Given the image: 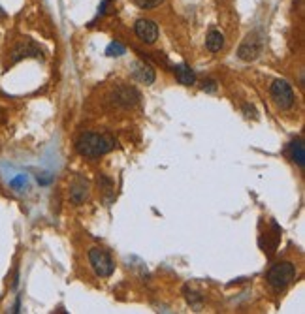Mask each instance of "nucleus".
<instances>
[{
    "label": "nucleus",
    "instance_id": "12",
    "mask_svg": "<svg viewBox=\"0 0 305 314\" xmlns=\"http://www.w3.org/2000/svg\"><path fill=\"white\" fill-rule=\"evenodd\" d=\"M23 56H40V51L36 46H32L31 42H25L21 46H17L14 49V60H19Z\"/></svg>",
    "mask_w": 305,
    "mask_h": 314
},
{
    "label": "nucleus",
    "instance_id": "13",
    "mask_svg": "<svg viewBox=\"0 0 305 314\" xmlns=\"http://www.w3.org/2000/svg\"><path fill=\"white\" fill-rule=\"evenodd\" d=\"M290 154H292V160H294L299 168H305V149H303L301 140H296V142L290 145Z\"/></svg>",
    "mask_w": 305,
    "mask_h": 314
},
{
    "label": "nucleus",
    "instance_id": "18",
    "mask_svg": "<svg viewBox=\"0 0 305 314\" xmlns=\"http://www.w3.org/2000/svg\"><path fill=\"white\" fill-rule=\"evenodd\" d=\"M0 17H4V12H0Z\"/></svg>",
    "mask_w": 305,
    "mask_h": 314
},
{
    "label": "nucleus",
    "instance_id": "9",
    "mask_svg": "<svg viewBox=\"0 0 305 314\" xmlns=\"http://www.w3.org/2000/svg\"><path fill=\"white\" fill-rule=\"evenodd\" d=\"M173 74H175V79L179 81L181 85H185V86L194 85L196 76H194V72H192V68L187 66V64H179V66H175V68H173Z\"/></svg>",
    "mask_w": 305,
    "mask_h": 314
},
{
    "label": "nucleus",
    "instance_id": "8",
    "mask_svg": "<svg viewBox=\"0 0 305 314\" xmlns=\"http://www.w3.org/2000/svg\"><path fill=\"white\" fill-rule=\"evenodd\" d=\"M134 78L141 81V83H145V85H151V83H155V70L149 66V64H143V62H138L134 66Z\"/></svg>",
    "mask_w": 305,
    "mask_h": 314
},
{
    "label": "nucleus",
    "instance_id": "11",
    "mask_svg": "<svg viewBox=\"0 0 305 314\" xmlns=\"http://www.w3.org/2000/svg\"><path fill=\"white\" fill-rule=\"evenodd\" d=\"M224 46V36L217 30H211L205 38V48L209 49L211 53H219L220 49Z\"/></svg>",
    "mask_w": 305,
    "mask_h": 314
},
{
    "label": "nucleus",
    "instance_id": "4",
    "mask_svg": "<svg viewBox=\"0 0 305 314\" xmlns=\"http://www.w3.org/2000/svg\"><path fill=\"white\" fill-rule=\"evenodd\" d=\"M271 98H273L275 106L282 111L290 110V108L294 106V100H296L292 86H290L286 81H282V79L273 81V85H271Z\"/></svg>",
    "mask_w": 305,
    "mask_h": 314
},
{
    "label": "nucleus",
    "instance_id": "2",
    "mask_svg": "<svg viewBox=\"0 0 305 314\" xmlns=\"http://www.w3.org/2000/svg\"><path fill=\"white\" fill-rule=\"evenodd\" d=\"M294 276H296V267H294V264H290V262H279V264H275V266L267 271L266 280L275 292H282L286 286L292 284Z\"/></svg>",
    "mask_w": 305,
    "mask_h": 314
},
{
    "label": "nucleus",
    "instance_id": "14",
    "mask_svg": "<svg viewBox=\"0 0 305 314\" xmlns=\"http://www.w3.org/2000/svg\"><path fill=\"white\" fill-rule=\"evenodd\" d=\"M106 55H108V56L125 55V48H123L121 44H117V42H113V44H110V46H108V49H106Z\"/></svg>",
    "mask_w": 305,
    "mask_h": 314
},
{
    "label": "nucleus",
    "instance_id": "3",
    "mask_svg": "<svg viewBox=\"0 0 305 314\" xmlns=\"http://www.w3.org/2000/svg\"><path fill=\"white\" fill-rule=\"evenodd\" d=\"M89 262L93 266L94 273L98 276H102V278H108L115 271V264L111 260L110 252L100 248V246H94V248L89 250Z\"/></svg>",
    "mask_w": 305,
    "mask_h": 314
},
{
    "label": "nucleus",
    "instance_id": "5",
    "mask_svg": "<svg viewBox=\"0 0 305 314\" xmlns=\"http://www.w3.org/2000/svg\"><path fill=\"white\" fill-rule=\"evenodd\" d=\"M262 48H264V44H262V36H260L258 32H252L249 34L245 42H243L239 49H237V56L245 60V62H252V60H256L260 55H262Z\"/></svg>",
    "mask_w": 305,
    "mask_h": 314
},
{
    "label": "nucleus",
    "instance_id": "16",
    "mask_svg": "<svg viewBox=\"0 0 305 314\" xmlns=\"http://www.w3.org/2000/svg\"><path fill=\"white\" fill-rule=\"evenodd\" d=\"M202 90H205V92H215V90H217V83H215V81H203Z\"/></svg>",
    "mask_w": 305,
    "mask_h": 314
},
{
    "label": "nucleus",
    "instance_id": "6",
    "mask_svg": "<svg viewBox=\"0 0 305 314\" xmlns=\"http://www.w3.org/2000/svg\"><path fill=\"white\" fill-rule=\"evenodd\" d=\"M134 30L138 34V38H140L141 42H145V44H155L158 38V26L157 23L151 21V19H138Z\"/></svg>",
    "mask_w": 305,
    "mask_h": 314
},
{
    "label": "nucleus",
    "instance_id": "1",
    "mask_svg": "<svg viewBox=\"0 0 305 314\" xmlns=\"http://www.w3.org/2000/svg\"><path fill=\"white\" fill-rule=\"evenodd\" d=\"M117 147L115 138H111L108 134H96V132H87L76 143V149L81 156L87 158H98L108 154L110 150Z\"/></svg>",
    "mask_w": 305,
    "mask_h": 314
},
{
    "label": "nucleus",
    "instance_id": "7",
    "mask_svg": "<svg viewBox=\"0 0 305 314\" xmlns=\"http://www.w3.org/2000/svg\"><path fill=\"white\" fill-rule=\"evenodd\" d=\"M140 100V94H138V90L132 88V86H119L117 90H115V102L119 106H134V104Z\"/></svg>",
    "mask_w": 305,
    "mask_h": 314
},
{
    "label": "nucleus",
    "instance_id": "17",
    "mask_svg": "<svg viewBox=\"0 0 305 314\" xmlns=\"http://www.w3.org/2000/svg\"><path fill=\"white\" fill-rule=\"evenodd\" d=\"M25 184H27V177H25V175H21V177H17V179L12 181V186H14V188H21Z\"/></svg>",
    "mask_w": 305,
    "mask_h": 314
},
{
    "label": "nucleus",
    "instance_id": "15",
    "mask_svg": "<svg viewBox=\"0 0 305 314\" xmlns=\"http://www.w3.org/2000/svg\"><path fill=\"white\" fill-rule=\"evenodd\" d=\"M164 0H136V4L140 6V8L143 10H153V8H157V6H160Z\"/></svg>",
    "mask_w": 305,
    "mask_h": 314
},
{
    "label": "nucleus",
    "instance_id": "10",
    "mask_svg": "<svg viewBox=\"0 0 305 314\" xmlns=\"http://www.w3.org/2000/svg\"><path fill=\"white\" fill-rule=\"evenodd\" d=\"M87 198H89V186L85 181H78L76 184H72L70 188V202L72 204H83Z\"/></svg>",
    "mask_w": 305,
    "mask_h": 314
}]
</instances>
